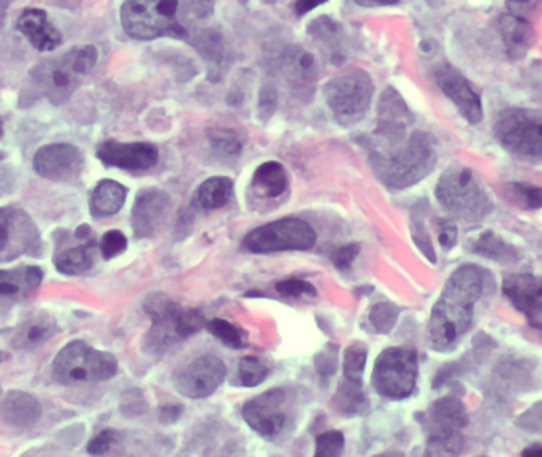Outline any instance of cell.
I'll use <instances>...</instances> for the list:
<instances>
[{"instance_id": "6da1fadb", "label": "cell", "mask_w": 542, "mask_h": 457, "mask_svg": "<svg viewBox=\"0 0 542 457\" xmlns=\"http://www.w3.org/2000/svg\"><path fill=\"white\" fill-rule=\"evenodd\" d=\"M484 278L473 264L460 265L444 286L428 323L433 350L449 351L473 323L474 305L481 299Z\"/></svg>"}, {"instance_id": "7a4b0ae2", "label": "cell", "mask_w": 542, "mask_h": 457, "mask_svg": "<svg viewBox=\"0 0 542 457\" xmlns=\"http://www.w3.org/2000/svg\"><path fill=\"white\" fill-rule=\"evenodd\" d=\"M438 154L435 140L416 131L386 148L371 151V167L379 180L392 189H405L424 180L435 169Z\"/></svg>"}, {"instance_id": "3957f363", "label": "cell", "mask_w": 542, "mask_h": 457, "mask_svg": "<svg viewBox=\"0 0 542 457\" xmlns=\"http://www.w3.org/2000/svg\"><path fill=\"white\" fill-rule=\"evenodd\" d=\"M99 51L92 45L72 48L58 58L40 62L29 73V91L37 99L45 97L61 105L72 97L83 78L96 67Z\"/></svg>"}, {"instance_id": "277c9868", "label": "cell", "mask_w": 542, "mask_h": 457, "mask_svg": "<svg viewBox=\"0 0 542 457\" xmlns=\"http://www.w3.org/2000/svg\"><path fill=\"white\" fill-rule=\"evenodd\" d=\"M143 308L153 321L143 340V350L149 354H164L168 348L207 327L202 313L175 304L162 292L151 294Z\"/></svg>"}, {"instance_id": "5b68a950", "label": "cell", "mask_w": 542, "mask_h": 457, "mask_svg": "<svg viewBox=\"0 0 542 457\" xmlns=\"http://www.w3.org/2000/svg\"><path fill=\"white\" fill-rule=\"evenodd\" d=\"M184 5L186 0H126L121 7V24L135 40H154L164 35L183 37Z\"/></svg>"}, {"instance_id": "8992f818", "label": "cell", "mask_w": 542, "mask_h": 457, "mask_svg": "<svg viewBox=\"0 0 542 457\" xmlns=\"http://www.w3.org/2000/svg\"><path fill=\"white\" fill-rule=\"evenodd\" d=\"M436 199L447 212L463 221H481L493 210V202L473 170L451 166L439 178Z\"/></svg>"}, {"instance_id": "52a82bcc", "label": "cell", "mask_w": 542, "mask_h": 457, "mask_svg": "<svg viewBox=\"0 0 542 457\" xmlns=\"http://www.w3.org/2000/svg\"><path fill=\"white\" fill-rule=\"evenodd\" d=\"M116 373L118 361L113 354L96 350L81 340L65 345L53 362V378L64 386L100 383Z\"/></svg>"}, {"instance_id": "ba28073f", "label": "cell", "mask_w": 542, "mask_h": 457, "mask_svg": "<svg viewBox=\"0 0 542 457\" xmlns=\"http://www.w3.org/2000/svg\"><path fill=\"white\" fill-rule=\"evenodd\" d=\"M495 137L517 158L542 161V110L506 108L498 115Z\"/></svg>"}, {"instance_id": "9c48e42d", "label": "cell", "mask_w": 542, "mask_h": 457, "mask_svg": "<svg viewBox=\"0 0 542 457\" xmlns=\"http://www.w3.org/2000/svg\"><path fill=\"white\" fill-rule=\"evenodd\" d=\"M419 375V358L409 348H387L379 354L371 375L373 388L379 396L389 400H403L411 396Z\"/></svg>"}, {"instance_id": "30bf717a", "label": "cell", "mask_w": 542, "mask_h": 457, "mask_svg": "<svg viewBox=\"0 0 542 457\" xmlns=\"http://www.w3.org/2000/svg\"><path fill=\"white\" fill-rule=\"evenodd\" d=\"M325 100L341 123H355L368 112L375 83L365 70L351 69L325 85Z\"/></svg>"}, {"instance_id": "8fae6325", "label": "cell", "mask_w": 542, "mask_h": 457, "mask_svg": "<svg viewBox=\"0 0 542 457\" xmlns=\"http://www.w3.org/2000/svg\"><path fill=\"white\" fill-rule=\"evenodd\" d=\"M313 226L300 218H284L256 227L243 239V246L251 253L278 251H308L316 245Z\"/></svg>"}, {"instance_id": "7c38bea8", "label": "cell", "mask_w": 542, "mask_h": 457, "mask_svg": "<svg viewBox=\"0 0 542 457\" xmlns=\"http://www.w3.org/2000/svg\"><path fill=\"white\" fill-rule=\"evenodd\" d=\"M468 423L465 405L455 397H443L433 402L432 407L425 413V427H427L428 454H459L463 446L460 435L463 427Z\"/></svg>"}, {"instance_id": "4fadbf2b", "label": "cell", "mask_w": 542, "mask_h": 457, "mask_svg": "<svg viewBox=\"0 0 542 457\" xmlns=\"http://www.w3.org/2000/svg\"><path fill=\"white\" fill-rule=\"evenodd\" d=\"M241 415L252 431L265 438H276L286 431L292 418L291 394L276 388L248 400Z\"/></svg>"}, {"instance_id": "5bb4252c", "label": "cell", "mask_w": 542, "mask_h": 457, "mask_svg": "<svg viewBox=\"0 0 542 457\" xmlns=\"http://www.w3.org/2000/svg\"><path fill=\"white\" fill-rule=\"evenodd\" d=\"M42 251L39 229L31 216L20 208H0V261L29 254L37 256Z\"/></svg>"}, {"instance_id": "9a60e30c", "label": "cell", "mask_w": 542, "mask_h": 457, "mask_svg": "<svg viewBox=\"0 0 542 457\" xmlns=\"http://www.w3.org/2000/svg\"><path fill=\"white\" fill-rule=\"evenodd\" d=\"M226 364L213 354H203L175 373L173 385L181 396L188 399H205L218 391L226 380Z\"/></svg>"}, {"instance_id": "2e32d148", "label": "cell", "mask_w": 542, "mask_h": 457, "mask_svg": "<svg viewBox=\"0 0 542 457\" xmlns=\"http://www.w3.org/2000/svg\"><path fill=\"white\" fill-rule=\"evenodd\" d=\"M32 166L45 180L69 183L83 173L84 154L72 143H50L37 150Z\"/></svg>"}, {"instance_id": "e0dca14e", "label": "cell", "mask_w": 542, "mask_h": 457, "mask_svg": "<svg viewBox=\"0 0 542 457\" xmlns=\"http://www.w3.org/2000/svg\"><path fill=\"white\" fill-rule=\"evenodd\" d=\"M435 80L444 96L451 100L468 123H481L484 118L481 96L459 70L451 64H443L436 69Z\"/></svg>"}, {"instance_id": "ac0fdd59", "label": "cell", "mask_w": 542, "mask_h": 457, "mask_svg": "<svg viewBox=\"0 0 542 457\" xmlns=\"http://www.w3.org/2000/svg\"><path fill=\"white\" fill-rule=\"evenodd\" d=\"M503 294L536 331H542V278L512 273L503 280Z\"/></svg>"}, {"instance_id": "d6986e66", "label": "cell", "mask_w": 542, "mask_h": 457, "mask_svg": "<svg viewBox=\"0 0 542 457\" xmlns=\"http://www.w3.org/2000/svg\"><path fill=\"white\" fill-rule=\"evenodd\" d=\"M172 208V199L162 189H143L135 197L130 224L137 239H151L161 231L168 213Z\"/></svg>"}, {"instance_id": "ffe728a7", "label": "cell", "mask_w": 542, "mask_h": 457, "mask_svg": "<svg viewBox=\"0 0 542 457\" xmlns=\"http://www.w3.org/2000/svg\"><path fill=\"white\" fill-rule=\"evenodd\" d=\"M97 158L107 167L142 172L153 169L159 162V150L151 143H124L118 140H107L97 148Z\"/></svg>"}, {"instance_id": "44dd1931", "label": "cell", "mask_w": 542, "mask_h": 457, "mask_svg": "<svg viewBox=\"0 0 542 457\" xmlns=\"http://www.w3.org/2000/svg\"><path fill=\"white\" fill-rule=\"evenodd\" d=\"M16 29L24 35V39L31 43L32 47L42 53L58 50L62 45L61 31L54 26L50 16L42 8H26L18 16Z\"/></svg>"}, {"instance_id": "7402d4cb", "label": "cell", "mask_w": 542, "mask_h": 457, "mask_svg": "<svg viewBox=\"0 0 542 457\" xmlns=\"http://www.w3.org/2000/svg\"><path fill=\"white\" fill-rule=\"evenodd\" d=\"M43 272L35 265L0 269V308L13 307L34 296L42 285Z\"/></svg>"}, {"instance_id": "603a6c76", "label": "cell", "mask_w": 542, "mask_h": 457, "mask_svg": "<svg viewBox=\"0 0 542 457\" xmlns=\"http://www.w3.org/2000/svg\"><path fill=\"white\" fill-rule=\"evenodd\" d=\"M378 115L376 135L386 140V145L406 139V129L413 121V116L394 89L390 88L387 93L382 94Z\"/></svg>"}, {"instance_id": "cb8c5ba5", "label": "cell", "mask_w": 542, "mask_h": 457, "mask_svg": "<svg viewBox=\"0 0 542 457\" xmlns=\"http://www.w3.org/2000/svg\"><path fill=\"white\" fill-rule=\"evenodd\" d=\"M42 413V404L27 392H8L0 402V421L20 431L39 423Z\"/></svg>"}, {"instance_id": "d4e9b609", "label": "cell", "mask_w": 542, "mask_h": 457, "mask_svg": "<svg viewBox=\"0 0 542 457\" xmlns=\"http://www.w3.org/2000/svg\"><path fill=\"white\" fill-rule=\"evenodd\" d=\"M58 321L50 313L37 312L24 319L13 332L10 345L18 351H31L58 334Z\"/></svg>"}, {"instance_id": "484cf974", "label": "cell", "mask_w": 542, "mask_h": 457, "mask_svg": "<svg viewBox=\"0 0 542 457\" xmlns=\"http://www.w3.org/2000/svg\"><path fill=\"white\" fill-rule=\"evenodd\" d=\"M498 29L511 59L517 61V59L525 58L531 47L535 45V27L531 26L530 21L525 18L512 15V13H504L498 20Z\"/></svg>"}, {"instance_id": "4316f807", "label": "cell", "mask_w": 542, "mask_h": 457, "mask_svg": "<svg viewBox=\"0 0 542 457\" xmlns=\"http://www.w3.org/2000/svg\"><path fill=\"white\" fill-rule=\"evenodd\" d=\"M287 189H289V175H287L283 164H279V162H264L257 167L256 172L252 175V194H256L262 199H279L287 193Z\"/></svg>"}, {"instance_id": "83f0119b", "label": "cell", "mask_w": 542, "mask_h": 457, "mask_svg": "<svg viewBox=\"0 0 542 457\" xmlns=\"http://www.w3.org/2000/svg\"><path fill=\"white\" fill-rule=\"evenodd\" d=\"M127 188L118 181L102 180L91 196V213L94 218H107L121 212L126 204Z\"/></svg>"}, {"instance_id": "f1b7e54d", "label": "cell", "mask_w": 542, "mask_h": 457, "mask_svg": "<svg viewBox=\"0 0 542 457\" xmlns=\"http://www.w3.org/2000/svg\"><path fill=\"white\" fill-rule=\"evenodd\" d=\"M283 70L295 86L310 85L317 77V61L310 51L291 47L283 56Z\"/></svg>"}, {"instance_id": "f546056e", "label": "cell", "mask_w": 542, "mask_h": 457, "mask_svg": "<svg viewBox=\"0 0 542 457\" xmlns=\"http://www.w3.org/2000/svg\"><path fill=\"white\" fill-rule=\"evenodd\" d=\"M94 262H96V245L86 240L81 245L56 254L54 267L62 275H83L94 267Z\"/></svg>"}, {"instance_id": "4dcf8cb0", "label": "cell", "mask_w": 542, "mask_h": 457, "mask_svg": "<svg viewBox=\"0 0 542 457\" xmlns=\"http://www.w3.org/2000/svg\"><path fill=\"white\" fill-rule=\"evenodd\" d=\"M233 181L229 177H213L203 181L195 200L205 210H218L232 199Z\"/></svg>"}, {"instance_id": "1f68e13d", "label": "cell", "mask_w": 542, "mask_h": 457, "mask_svg": "<svg viewBox=\"0 0 542 457\" xmlns=\"http://www.w3.org/2000/svg\"><path fill=\"white\" fill-rule=\"evenodd\" d=\"M336 410L346 416L360 415L367 410L368 399L362 391V383L344 380L333 399Z\"/></svg>"}, {"instance_id": "d6a6232c", "label": "cell", "mask_w": 542, "mask_h": 457, "mask_svg": "<svg viewBox=\"0 0 542 457\" xmlns=\"http://www.w3.org/2000/svg\"><path fill=\"white\" fill-rule=\"evenodd\" d=\"M474 253L481 254L484 258L492 259L498 262H516L519 259L514 246L504 242L497 234L487 231L479 237L478 242L474 245Z\"/></svg>"}, {"instance_id": "836d02e7", "label": "cell", "mask_w": 542, "mask_h": 457, "mask_svg": "<svg viewBox=\"0 0 542 457\" xmlns=\"http://www.w3.org/2000/svg\"><path fill=\"white\" fill-rule=\"evenodd\" d=\"M207 329L214 337L218 338L219 342L224 343L229 348H235V350L245 348L246 342H248L245 331L230 323L227 319H211L210 323H207Z\"/></svg>"}, {"instance_id": "e575fe53", "label": "cell", "mask_w": 542, "mask_h": 457, "mask_svg": "<svg viewBox=\"0 0 542 457\" xmlns=\"http://www.w3.org/2000/svg\"><path fill=\"white\" fill-rule=\"evenodd\" d=\"M368 350L363 343H354L344 353L343 372L344 380L362 383L363 372L367 365Z\"/></svg>"}, {"instance_id": "d590c367", "label": "cell", "mask_w": 542, "mask_h": 457, "mask_svg": "<svg viewBox=\"0 0 542 457\" xmlns=\"http://www.w3.org/2000/svg\"><path fill=\"white\" fill-rule=\"evenodd\" d=\"M268 375H270V369L254 356H246L238 364V378H240L241 385L246 388H256V386L262 385Z\"/></svg>"}, {"instance_id": "8d00e7d4", "label": "cell", "mask_w": 542, "mask_h": 457, "mask_svg": "<svg viewBox=\"0 0 542 457\" xmlns=\"http://www.w3.org/2000/svg\"><path fill=\"white\" fill-rule=\"evenodd\" d=\"M398 315H400V310L397 305L390 302L376 304L370 312L371 326L375 327V331L379 334H389L397 324Z\"/></svg>"}, {"instance_id": "74e56055", "label": "cell", "mask_w": 542, "mask_h": 457, "mask_svg": "<svg viewBox=\"0 0 542 457\" xmlns=\"http://www.w3.org/2000/svg\"><path fill=\"white\" fill-rule=\"evenodd\" d=\"M344 450V435L340 431H327L316 437V457H338Z\"/></svg>"}, {"instance_id": "f35d334b", "label": "cell", "mask_w": 542, "mask_h": 457, "mask_svg": "<svg viewBox=\"0 0 542 457\" xmlns=\"http://www.w3.org/2000/svg\"><path fill=\"white\" fill-rule=\"evenodd\" d=\"M276 291L284 297H294V299H300V297H316L317 291L310 281L298 280V278H287V280H281L276 283Z\"/></svg>"}, {"instance_id": "ab89813d", "label": "cell", "mask_w": 542, "mask_h": 457, "mask_svg": "<svg viewBox=\"0 0 542 457\" xmlns=\"http://www.w3.org/2000/svg\"><path fill=\"white\" fill-rule=\"evenodd\" d=\"M100 254L104 259H113L127 250V237L121 231L105 232L99 243Z\"/></svg>"}, {"instance_id": "60d3db41", "label": "cell", "mask_w": 542, "mask_h": 457, "mask_svg": "<svg viewBox=\"0 0 542 457\" xmlns=\"http://www.w3.org/2000/svg\"><path fill=\"white\" fill-rule=\"evenodd\" d=\"M511 189L525 207L533 208V210L542 208V188L539 186L528 185V183H512Z\"/></svg>"}, {"instance_id": "b9f144b4", "label": "cell", "mask_w": 542, "mask_h": 457, "mask_svg": "<svg viewBox=\"0 0 542 457\" xmlns=\"http://www.w3.org/2000/svg\"><path fill=\"white\" fill-rule=\"evenodd\" d=\"M211 143H213L214 151L224 154V156H233L240 154L241 142L237 139V135L230 131H218L211 135Z\"/></svg>"}, {"instance_id": "7bdbcfd3", "label": "cell", "mask_w": 542, "mask_h": 457, "mask_svg": "<svg viewBox=\"0 0 542 457\" xmlns=\"http://www.w3.org/2000/svg\"><path fill=\"white\" fill-rule=\"evenodd\" d=\"M336 351H338V346L327 345L314 359V365L321 377L330 378L336 372V362H338Z\"/></svg>"}, {"instance_id": "ee69618b", "label": "cell", "mask_w": 542, "mask_h": 457, "mask_svg": "<svg viewBox=\"0 0 542 457\" xmlns=\"http://www.w3.org/2000/svg\"><path fill=\"white\" fill-rule=\"evenodd\" d=\"M118 438V432L113 431V429H105V431L99 432L88 443V453L92 454V456H100V454L108 453L111 450V446L118 442Z\"/></svg>"}, {"instance_id": "f6af8a7d", "label": "cell", "mask_w": 542, "mask_h": 457, "mask_svg": "<svg viewBox=\"0 0 542 457\" xmlns=\"http://www.w3.org/2000/svg\"><path fill=\"white\" fill-rule=\"evenodd\" d=\"M542 8V0H506V10L520 18H531Z\"/></svg>"}, {"instance_id": "bcb514c9", "label": "cell", "mask_w": 542, "mask_h": 457, "mask_svg": "<svg viewBox=\"0 0 542 457\" xmlns=\"http://www.w3.org/2000/svg\"><path fill=\"white\" fill-rule=\"evenodd\" d=\"M359 254V243H348V245L341 246L340 250H336L333 253L332 261L336 269L348 270L351 269V265L354 264L355 259L359 258Z\"/></svg>"}, {"instance_id": "7dc6e473", "label": "cell", "mask_w": 542, "mask_h": 457, "mask_svg": "<svg viewBox=\"0 0 542 457\" xmlns=\"http://www.w3.org/2000/svg\"><path fill=\"white\" fill-rule=\"evenodd\" d=\"M457 237H459V232H457V227L451 223V221H446V219H439L438 221V240L439 245L443 246V250L449 251L454 248L455 243H457Z\"/></svg>"}, {"instance_id": "c3c4849f", "label": "cell", "mask_w": 542, "mask_h": 457, "mask_svg": "<svg viewBox=\"0 0 542 457\" xmlns=\"http://www.w3.org/2000/svg\"><path fill=\"white\" fill-rule=\"evenodd\" d=\"M324 4H327V0H297L294 5L295 13L298 16H303Z\"/></svg>"}, {"instance_id": "681fc988", "label": "cell", "mask_w": 542, "mask_h": 457, "mask_svg": "<svg viewBox=\"0 0 542 457\" xmlns=\"http://www.w3.org/2000/svg\"><path fill=\"white\" fill-rule=\"evenodd\" d=\"M355 2L362 5V7L373 8L384 7V5H394L397 4L398 0H355Z\"/></svg>"}, {"instance_id": "f907efd6", "label": "cell", "mask_w": 542, "mask_h": 457, "mask_svg": "<svg viewBox=\"0 0 542 457\" xmlns=\"http://www.w3.org/2000/svg\"><path fill=\"white\" fill-rule=\"evenodd\" d=\"M15 0H0V29L4 26L5 18H7L8 7L13 4Z\"/></svg>"}, {"instance_id": "816d5d0a", "label": "cell", "mask_w": 542, "mask_h": 457, "mask_svg": "<svg viewBox=\"0 0 542 457\" xmlns=\"http://www.w3.org/2000/svg\"><path fill=\"white\" fill-rule=\"evenodd\" d=\"M75 237H77L78 240H83V242H86V240L91 237V227L86 226V224L78 227L77 231H75Z\"/></svg>"}, {"instance_id": "f5cc1de1", "label": "cell", "mask_w": 542, "mask_h": 457, "mask_svg": "<svg viewBox=\"0 0 542 457\" xmlns=\"http://www.w3.org/2000/svg\"><path fill=\"white\" fill-rule=\"evenodd\" d=\"M522 456L542 457V446L541 445L528 446L527 450L522 451Z\"/></svg>"}, {"instance_id": "db71d44e", "label": "cell", "mask_w": 542, "mask_h": 457, "mask_svg": "<svg viewBox=\"0 0 542 457\" xmlns=\"http://www.w3.org/2000/svg\"><path fill=\"white\" fill-rule=\"evenodd\" d=\"M4 135V124H2V120H0V137Z\"/></svg>"}, {"instance_id": "11a10c76", "label": "cell", "mask_w": 542, "mask_h": 457, "mask_svg": "<svg viewBox=\"0 0 542 457\" xmlns=\"http://www.w3.org/2000/svg\"><path fill=\"white\" fill-rule=\"evenodd\" d=\"M4 361V354L0 353V362Z\"/></svg>"}, {"instance_id": "9f6ffc18", "label": "cell", "mask_w": 542, "mask_h": 457, "mask_svg": "<svg viewBox=\"0 0 542 457\" xmlns=\"http://www.w3.org/2000/svg\"><path fill=\"white\" fill-rule=\"evenodd\" d=\"M0 159H2V154H0Z\"/></svg>"}]
</instances>
